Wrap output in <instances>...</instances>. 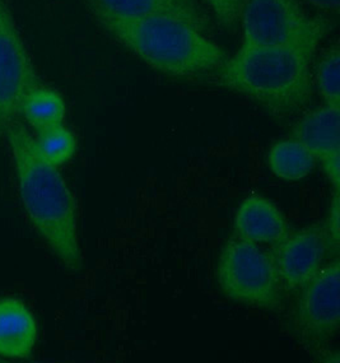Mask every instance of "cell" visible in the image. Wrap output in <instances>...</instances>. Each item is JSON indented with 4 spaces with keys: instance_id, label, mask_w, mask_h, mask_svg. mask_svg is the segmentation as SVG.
<instances>
[{
    "instance_id": "1",
    "label": "cell",
    "mask_w": 340,
    "mask_h": 363,
    "mask_svg": "<svg viewBox=\"0 0 340 363\" xmlns=\"http://www.w3.org/2000/svg\"><path fill=\"white\" fill-rule=\"evenodd\" d=\"M4 132L12 150L21 199L32 225L67 269L81 272L84 262L78 241L76 201L67 182L57 167L40 157L25 126L13 123Z\"/></svg>"
},
{
    "instance_id": "2",
    "label": "cell",
    "mask_w": 340,
    "mask_h": 363,
    "mask_svg": "<svg viewBox=\"0 0 340 363\" xmlns=\"http://www.w3.org/2000/svg\"><path fill=\"white\" fill-rule=\"evenodd\" d=\"M312 57L292 48L241 45L212 72L210 81L250 99L280 121L300 113L312 99Z\"/></svg>"
},
{
    "instance_id": "3",
    "label": "cell",
    "mask_w": 340,
    "mask_h": 363,
    "mask_svg": "<svg viewBox=\"0 0 340 363\" xmlns=\"http://www.w3.org/2000/svg\"><path fill=\"white\" fill-rule=\"evenodd\" d=\"M119 44L152 69L174 78L208 74L228 59L220 45L194 26L170 16L144 18L95 17Z\"/></svg>"
},
{
    "instance_id": "4",
    "label": "cell",
    "mask_w": 340,
    "mask_h": 363,
    "mask_svg": "<svg viewBox=\"0 0 340 363\" xmlns=\"http://www.w3.org/2000/svg\"><path fill=\"white\" fill-rule=\"evenodd\" d=\"M215 277L228 300L269 311L283 306L284 287L274 257L256 244L230 240L220 254Z\"/></svg>"
},
{
    "instance_id": "5",
    "label": "cell",
    "mask_w": 340,
    "mask_h": 363,
    "mask_svg": "<svg viewBox=\"0 0 340 363\" xmlns=\"http://www.w3.org/2000/svg\"><path fill=\"white\" fill-rule=\"evenodd\" d=\"M242 46L292 48L315 54L332 26L297 0H246L241 13Z\"/></svg>"
},
{
    "instance_id": "6",
    "label": "cell",
    "mask_w": 340,
    "mask_h": 363,
    "mask_svg": "<svg viewBox=\"0 0 340 363\" xmlns=\"http://www.w3.org/2000/svg\"><path fill=\"white\" fill-rule=\"evenodd\" d=\"M301 291L293 313V332L302 345L322 348L339 330V260L325 265Z\"/></svg>"
},
{
    "instance_id": "7",
    "label": "cell",
    "mask_w": 340,
    "mask_h": 363,
    "mask_svg": "<svg viewBox=\"0 0 340 363\" xmlns=\"http://www.w3.org/2000/svg\"><path fill=\"white\" fill-rule=\"evenodd\" d=\"M41 86L12 14L0 0V132L16 123L26 94Z\"/></svg>"
},
{
    "instance_id": "8",
    "label": "cell",
    "mask_w": 340,
    "mask_h": 363,
    "mask_svg": "<svg viewBox=\"0 0 340 363\" xmlns=\"http://www.w3.org/2000/svg\"><path fill=\"white\" fill-rule=\"evenodd\" d=\"M335 251L324 225H312L290 232L271 254L285 291H300L324 268L329 252Z\"/></svg>"
},
{
    "instance_id": "9",
    "label": "cell",
    "mask_w": 340,
    "mask_h": 363,
    "mask_svg": "<svg viewBox=\"0 0 340 363\" xmlns=\"http://www.w3.org/2000/svg\"><path fill=\"white\" fill-rule=\"evenodd\" d=\"M292 138L301 142L322 163L335 193H339L340 107L325 105L305 115L293 128Z\"/></svg>"
},
{
    "instance_id": "10",
    "label": "cell",
    "mask_w": 340,
    "mask_h": 363,
    "mask_svg": "<svg viewBox=\"0 0 340 363\" xmlns=\"http://www.w3.org/2000/svg\"><path fill=\"white\" fill-rule=\"evenodd\" d=\"M94 17L144 18L152 16H170L207 30V18L189 0H84Z\"/></svg>"
},
{
    "instance_id": "11",
    "label": "cell",
    "mask_w": 340,
    "mask_h": 363,
    "mask_svg": "<svg viewBox=\"0 0 340 363\" xmlns=\"http://www.w3.org/2000/svg\"><path fill=\"white\" fill-rule=\"evenodd\" d=\"M233 227L237 238L252 244H279L290 228L282 212L261 195H251L239 204Z\"/></svg>"
},
{
    "instance_id": "12",
    "label": "cell",
    "mask_w": 340,
    "mask_h": 363,
    "mask_svg": "<svg viewBox=\"0 0 340 363\" xmlns=\"http://www.w3.org/2000/svg\"><path fill=\"white\" fill-rule=\"evenodd\" d=\"M38 340V324L17 298L0 300V357L28 358Z\"/></svg>"
},
{
    "instance_id": "13",
    "label": "cell",
    "mask_w": 340,
    "mask_h": 363,
    "mask_svg": "<svg viewBox=\"0 0 340 363\" xmlns=\"http://www.w3.org/2000/svg\"><path fill=\"white\" fill-rule=\"evenodd\" d=\"M316 160L297 139L279 140L268 155V166L274 175L285 182H298L310 175Z\"/></svg>"
},
{
    "instance_id": "14",
    "label": "cell",
    "mask_w": 340,
    "mask_h": 363,
    "mask_svg": "<svg viewBox=\"0 0 340 363\" xmlns=\"http://www.w3.org/2000/svg\"><path fill=\"white\" fill-rule=\"evenodd\" d=\"M65 113L67 107L62 94L41 86L33 88L26 94L21 107V113L38 133L62 125Z\"/></svg>"
},
{
    "instance_id": "15",
    "label": "cell",
    "mask_w": 340,
    "mask_h": 363,
    "mask_svg": "<svg viewBox=\"0 0 340 363\" xmlns=\"http://www.w3.org/2000/svg\"><path fill=\"white\" fill-rule=\"evenodd\" d=\"M35 145L45 162L59 167L76 155V139L74 134L62 124L38 133Z\"/></svg>"
},
{
    "instance_id": "16",
    "label": "cell",
    "mask_w": 340,
    "mask_h": 363,
    "mask_svg": "<svg viewBox=\"0 0 340 363\" xmlns=\"http://www.w3.org/2000/svg\"><path fill=\"white\" fill-rule=\"evenodd\" d=\"M316 84L329 106L340 107V50L330 48L316 69Z\"/></svg>"
},
{
    "instance_id": "17",
    "label": "cell",
    "mask_w": 340,
    "mask_h": 363,
    "mask_svg": "<svg viewBox=\"0 0 340 363\" xmlns=\"http://www.w3.org/2000/svg\"><path fill=\"white\" fill-rule=\"evenodd\" d=\"M215 18L226 30L234 31L239 25L246 0H207Z\"/></svg>"
},
{
    "instance_id": "18",
    "label": "cell",
    "mask_w": 340,
    "mask_h": 363,
    "mask_svg": "<svg viewBox=\"0 0 340 363\" xmlns=\"http://www.w3.org/2000/svg\"><path fill=\"white\" fill-rule=\"evenodd\" d=\"M339 214H340V199L339 193H335L334 198L330 204V209H329L328 218L325 220L324 228L328 233L330 244L333 246L335 252L339 251L340 244V225H339Z\"/></svg>"
},
{
    "instance_id": "19",
    "label": "cell",
    "mask_w": 340,
    "mask_h": 363,
    "mask_svg": "<svg viewBox=\"0 0 340 363\" xmlns=\"http://www.w3.org/2000/svg\"><path fill=\"white\" fill-rule=\"evenodd\" d=\"M303 1L325 12L336 13L339 11L340 0H303Z\"/></svg>"
}]
</instances>
